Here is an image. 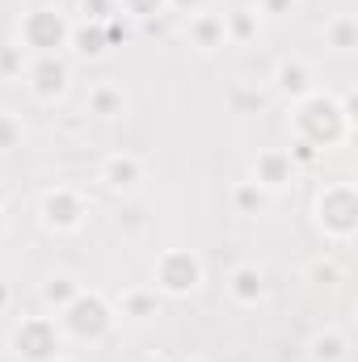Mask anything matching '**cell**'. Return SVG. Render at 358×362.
I'll return each mask as SVG.
<instances>
[{"label":"cell","mask_w":358,"mask_h":362,"mask_svg":"<svg viewBox=\"0 0 358 362\" xmlns=\"http://www.w3.org/2000/svg\"><path fill=\"white\" fill-rule=\"evenodd\" d=\"M25 64H30V55L17 42H0V81H17L25 72Z\"/></svg>","instance_id":"cell-23"},{"label":"cell","mask_w":358,"mask_h":362,"mask_svg":"<svg viewBox=\"0 0 358 362\" xmlns=\"http://www.w3.org/2000/svg\"><path fill=\"white\" fill-rule=\"evenodd\" d=\"M316 228L333 245H350L358 232V194L350 181H329L316 194Z\"/></svg>","instance_id":"cell-4"},{"label":"cell","mask_w":358,"mask_h":362,"mask_svg":"<svg viewBox=\"0 0 358 362\" xmlns=\"http://www.w3.org/2000/svg\"><path fill=\"white\" fill-rule=\"evenodd\" d=\"M114 316H118V312H114V303H110L101 291H93V286L85 291V286H81V295H76L55 320H59V329H64L68 341H101V337L110 333Z\"/></svg>","instance_id":"cell-3"},{"label":"cell","mask_w":358,"mask_h":362,"mask_svg":"<svg viewBox=\"0 0 358 362\" xmlns=\"http://www.w3.org/2000/svg\"><path fill=\"white\" fill-rule=\"evenodd\" d=\"M59 362H72V358H59Z\"/></svg>","instance_id":"cell-31"},{"label":"cell","mask_w":358,"mask_h":362,"mask_svg":"<svg viewBox=\"0 0 358 362\" xmlns=\"http://www.w3.org/2000/svg\"><path fill=\"white\" fill-rule=\"evenodd\" d=\"M38 219H42L47 232L68 236V232H81V223L89 219V202H85V194L76 185H51L38 198Z\"/></svg>","instance_id":"cell-7"},{"label":"cell","mask_w":358,"mask_h":362,"mask_svg":"<svg viewBox=\"0 0 358 362\" xmlns=\"http://www.w3.org/2000/svg\"><path fill=\"white\" fill-rule=\"evenodd\" d=\"M114 8H118V17H127L135 25H152L169 13V0H114Z\"/></svg>","instance_id":"cell-20"},{"label":"cell","mask_w":358,"mask_h":362,"mask_svg":"<svg viewBox=\"0 0 358 362\" xmlns=\"http://www.w3.org/2000/svg\"><path fill=\"white\" fill-rule=\"evenodd\" d=\"M295 4H299V0H258L253 13H258V17H287V13H295Z\"/></svg>","instance_id":"cell-26"},{"label":"cell","mask_w":358,"mask_h":362,"mask_svg":"<svg viewBox=\"0 0 358 362\" xmlns=\"http://www.w3.org/2000/svg\"><path fill=\"white\" fill-rule=\"evenodd\" d=\"M224 25H228V42H253L262 30V17L253 8H232L224 13Z\"/></svg>","instance_id":"cell-22"},{"label":"cell","mask_w":358,"mask_h":362,"mask_svg":"<svg viewBox=\"0 0 358 362\" xmlns=\"http://www.w3.org/2000/svg\"><path fill=\"white\" fill-rule=\"evenodd\" d=\"M76 295H81V282H76L72 274H51V278L42 282V303L51 308V316H59Z\"/></svg>","instance_id":"cell-19"},{"label":"cell","mask_w":358,"mask_h":362,"mask_svg":"<svg viewBox=\"0 0 358 362\" xmlns=\"http://www.w3.org/2000/svg\"><path fill=\"white\" fill-rule=\"evenodd\" d=\"M198 8H207V0H169V13H198Z\"/></svg>","instance_id":"cell-27"},{"label":"cell","mask_w":358,"mask_h":362,"mask_svg":"<svg viewBox=\"0 0 358 362\" xmlns=\"http://www.w3.org/2000/svg\"><path fill=\"white\" fill-rule=\"evenodd\" d=\"M308 362H350V333L325 325L308 337Z\"/></svg>","instance_id":"cell-15"},{"label":"cell","mask_w":358,"mask_h":362,"mask_svg":"<svg viewBox=\"0 0 358 362\" xmlns=\"http://www.w3.org/2000/svg\"><path fill=\"white\" fill-rule=\"evenodd\" d=\"M295 173H299V169L291 165L287 148H262V152H258V160H253V173H249V181H258L270 198H278V194H287V189H291Z\"/></svg>","instance_id":"cell-10"},{"label":"cell","mask_w":358,"mask_h":362,"mask_svg":"<svg viewBox=\"0 0 358 362\" xmlns=\"http://www.w3.org/2000/svg\"><path fill=\"white\" fill-rule=\"evenodd\" d=\"M185 42L202 55H215L219 47H228V25H224V13H211V8H198L190 13L185 21Z\"/></svg>","instance_id":"cell-11"},{"label":"cell","mask_w":358,"mask_h":362,"mask_svg":"<svg viewBox=\"0 0 358 362\" xmlns=\"http://www.w3.org/2000/svg\"><path fill=\"white\" fill-rule=\"evenodd\" d=\"M72 21L55 8H30L17 21V47L25 55H68Z\"/></svg>","instance_id":"cell-5"},{"label":"cell","mask_w":358,"mask_h":362,"mask_svg":"<svg viewBox=\"0 0 358 362\" xmlns=\"http://www.w3.org/2000/svg\"><path fill=\"white\" fill-rule=\"evenodd\" d=\"M4 303H8V286L0 282V308H4Z\"/></svg>","instance_id":"cell-29"},{"label":"cell","mask_w":358,"mask_h":362,"mask_svg":"<svg viewBox=\"0 0 358 362\" xmlns=\"http://www.w3.org/2000/svg\"><path fill=\"white\" fill-rule=\"evenodd\" d=\"M97 181H101L110 194H135V189L148 181V165H144L139 152L118 148V152L101 156V165H97Z\"/></svg>","instance_id":"cell-9"},{"label":"cell","mask_w":358,"mask_h":362,"mask_svg":"<svg viewBox=\"0 0 358 362\" xmlns=\"http://www.w3.org/2000/svg\"><path fill=\"white\" fill-rule=\"evenodd\" d=\"M350 110H354V97H342V101H333L325 93L304 97L295 105V139H308L312 148L329 152L333 144H342L350 135V118H354Z\"/></svg>","instance_id":"cell-1"},{"label":"cell","mask_w":358,"mask_h":362,"mask_svg":"<svg viewBox=\"0 0 358 362\" xmlns=\"http://www.w3.org/2000/svg\"><path fill=\"white\" fill-rule=\"evenodd\" d=\"M127 89L122 85H114V81H97L85 97V110H89L93 118H122L127 114Z\"/></svg>","instance_id":"cell-17"},{"label":"cell","mask_w":358,"mask_h":362,"mask_svg":"<svg viewBox=\"0 0 358 362\" xmlns=\"http://www.w3.org/2000/svg\"><path fill=\"white\" fill-rule=\"evenodd\" d=\"M4 232H8V215H4V206H0V240H4Z\"/></svg>","instance_id":"cell-28"},{"label":"cell","mask_w":358,"mask_h":362,"mask_svg":"<svg viewBox=\"0 0 358 362\" xmlns=\"http://www.w3.org/2000/svg\"><path fill=\"white\" fill-rule=\"evenodd\" d=\"M114 0H81V21H93V25H105L114 17Z\"/></svg>","instance_id":"cell-25"},{"label":"cell","mask_w":358,"mask_h":362,"mask_svg":"<svg viewBox=\"0 0 358 362\" xmlns=\"http://www.w3.org/2000/svg\"><path fill=\"white\" fill-rule=\"evenodd\" d=\"M325 47H329L333 55H350L358 47V21L350 13H337V17L325 21Z\"/></svg>","instance_id":"cell-18"},{"label":"cell","mask_w":358,"mask_h":362,"mask_svg":"<svg viewBox=\"0 0 358 362\" xmlns=\"http://www.w3.org/2000/svg\"><path fill=\"white\" fill-rule=\"evenodd\" d=\"M274 89H278V97H287L291 105H299L304 97H312L316 93V81H312V68L304 64V59H278L274 64Z\"/></svg>","instance_id":"cell-13"},{"label":"cell","mask_w":358,"mask_h":362,"mask_svg":"<svg viewBox=\"0 0 358 362\" xmlns=\"http://www.w3.org/2000/svg\"><path fill=\"white\" fill-rule=\"evenodd\" d=\"M68 51H72L76 59H105V55H110V34H105V25H93V21H72Z\"/></svg>","instance_id":"cell-14"},{"label":"cell","mask_w":358,"mask_h":362,"mask_svg":"<svg viewBox=\"0 0 358 362\" xmlns=\"http://www.w3.org/2000/svg\"><path fill=\"white\" fill-rule=\"evenodd\" d=\"M270 202H274V198H270L258 181H236V185H232V206H236V215H262Z\"/></svg>","instance_id":"cell-21"},{"label":"cell","mask_w":358,"mask_h":362,"mask_svg":"<svg viewBox=\"0 0 358 362\" xmlns=\"http://www.w3.org/2000/svg\"><path fill=\"white\" fill-rule=\"evenodd\" d=\"M64 350H68V337L51 312L47 316H21L8 333V354L17 362H59Z\"/></svg>","instance_id":"cell-2"},{"label":"cell","mask_w":358,"mask_h":362,"mask_svg":"<svg viewBox=\"0 0 358 362\" xmlns=\"http://www.w3.org/2000/svg\"><path fill=\"white\" fill-rule=\"evenodd\" d=\"M181 362H207V358L202 354H190V358H181Z\"/></svg>","instance_id":"cell-30"},{"label":"cell","mask_w":358,"mask_h":362,"mask_svg":"<svg viewBox=\"0 0 358 362\" xmlns=\"http://www.w3.org/2000/svg\"><path fill=\"white\" fill-rule=\"evenodd\" d=\"M224 291H228V299H232L236 308H258V303L266 299V274L258 270L253 262H241V266L228 270Z\"/></svg>","instance_id":"cell-12"},{"label":"cell","mask_w":358,"mask_h":362,"mask_svg":"<svg viewBox=\"0 0 358 362\" xmlns=\"http://www.w3.org/2000/svg\"><path fill=\"white\" fill-rule=\"evenodd\" d=\"M25 144V122L8 110H0V152H13Z\"/></svg>","instance_id":"cell-24"},{"label":"cell","mask_w":358,"mask_h":362,"mask_svg":"<svg viewBox=\"0 0 358 362\" xmlns=\"http://www.w3.org/2000/svg\"><path fill=\"white\" fill-rule=\"evenodd\" d=\"M21 81H25V89H30L34 101L51 105V101H59V97L68 93V81H72V59H68V55H30V64H25Z\"/></svg>","instance_id":"cell-8"},{"label":"cell","mask_w":358,"mask_h":362,"mask_svg":"<svg viewBox=\"0 0 358 362\" xmlns=\"http://www.w3.org/2000/svg\"><path fill=\"white\" fill-rule=\"evenodd\" d=\"M114 312H122L127 320H156L161 316V291L156 286H127L122 295H118V308Z\"/></svg>","instance_id":"cell-16"},{"label":"cell","mask_w":358,"mask_h":362,"mask_svg":"<svg viewBox=\"0 0 358 362\" xmlns=\"http://www.w3.org/2000/svg\"><path fill=\"white\" fill-rule=\"evenodd\" d=\"M202 278H207V266L194 249H165L152 266V286L161 295H173V299L194 295L202 286Z\"/></svg>","instance_id":"cell-6"}]
</instances>
